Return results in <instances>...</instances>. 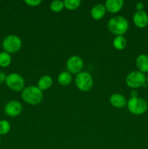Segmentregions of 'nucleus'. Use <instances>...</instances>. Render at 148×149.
<instances>
[{
	"label": "nucleus",
	"mask_w": 148,
	"mask_h": 149,
	"mask_svg": "<svg viewBox=\"0 0 148 149\" xmlns=\"http://www.w3.org/2000/svg\"><path fill=\"white\" fill-rule=\"evenodd\" d=\"M127 108L129 112L134 115H142L147 111V103L142 97H130L127 101Z\"/></svg>",
	"instance_id": "obj_4"
},
{
	"label": "nucleus",
	"mask_w": 148,
	"mask_h": 149,
	"mask_svg": "<svg viewBox=\"0 0 148 149\" xmlns=\"http://www.w3.org/2000/svg\"><path fill=\"white\" fill-rule=\"evenodd\" d=\"M4 82L9 89L14 92H22L25 88L24 79L17 73H11L7 75Z\"/></svg>",
	"instance_id": "obj_7"
},
{
	"label": "nucleus",
	"mask_w": 148,
	"mask_h": 149,
	"mask_svg": "<svg viewBox=\"0 0 148 149\" xmlns=\"http://www.w3.org/2000/svg\"><path fill=\"white\" fill-rule=\"evenodd\" d=\"M21 97L28 104L36 106L43 100V91H41L37 86H28L23 90Z\"/></svg>",
	"instance_id": "obj_1"
},
{
	"label": "nucleus",
	"mask_w": 148,
	"mask_h": 149,
	"mask_svg": "<svg viewBox=\"0 0 148 149\" xmlns=\"http://www.w3.org/2000/svg\"><path fill=\"white\" fill-rule=\"evenodd\" d=\"M136 11H144V9H145V4H144L142 2H141V1H139V2L136 3Z\"/></svg>",
	"instance_id": "obj_23"
},
{
	"label": "nucleus",
	"mask_w": 148,
	"mask_h": 149,
	"mask_svg": "<svg viewBox=\"0 0 148 149\" xmlns=\"http://www.w3.org/2000/svg\"><path fill=\"white\" fill-rule=\"evenodd\" d=\"M0 143H1V135H0Z\"/></svg>",
	"instance_id": "obj_27"
},
{
	"label": "nucleus",
	"mask_w": 148,
	"mask_h": 149,
	"mask_svg": "<svg viewBox=\"0 0 148 149\" xmlns=\"http://www.w3.org/2000/svg\"><path fill=\"white\" fill-rule=\"evenodd\" d=\"M53 84V79L49 75H44L41 77L37 82V87L41 91L47 90L50 88Z\"/></svg>",
	"instance_id": "obj_15"
},
{
	"label": "nucleus",
	"mask_w": 148,
	"mask_h": 149,
	"mask_svg": "<svg viewBox=\"0 0 148 149\" xmlns=\"http://www.w3.org/2000/svg\"><path fill=\"white\" fill-rule=\"evenodd\" d=\"M6 77H7V75L4 72H0V82L5 81Z\"/></svg>",
	"instance_id": "obj_24"
},
{
	"label": "nucleus",
	"mask_w": 148,
	"mask_h": 149,
	"mask_svg": "<svg viewBox=\"0 0 148 149\" xmlns=\"http://www.w3.org/2000/svg\"><path fill=\"white\" fill-rule=\"evenodd\" d=\"M133 22L137 28H145L148 25V15L145 11H136L133 15Z\"/></svg>",
	"instance_id": "obj_10"
},
{
	"label": "nucleus",
	"mask_w": 148,
	"mask_h": 149,
	"mask_svg": "<svg viewBox=\"0 0 148 149\" xmlns=\"http://www.w3.org/2000/svg\"><path fill=\"white\" fill-rule=\"evenodd\" d=\"M12 57L11 55L5 51L0 52V67L7 68L11 64Z\"/></svg>",
	"instance_id": "obj_18"
},
{
	"label": "nucleus",
	"mask_w": 148,
	"mask_h": 149,
	"mask_svg": "<svg viewBox=\"0 0 148 149\" xmlns=\"http://www.w3.org/2000/svg\"><path fill=\"white\" fill-rule=\"evenodd\" d=\"M147 83L148 84V76H147Z\"/></svg>",
	"instance_id": "obj_26"
},
{
	"label": "nucleus",
	"mask_w": 148,
	"mask_h": 149,
	"mask_svg": "<svg viewBox=\"0 0 148 149\" xmlns=\"http://www.w3.org/2000/svg\"><path fill=\"white\" fill-rule=\"evenodd\" d=\"M136 65L138 71L145 74L148 72V55L141 54L136 59Z\"/></svg>",
	"instance_id": "obj_14"
},
{
	"label": "nucleus",
	"mask_w": 148,
	"mask_h": 149,
	"mask_svg": "<svg viewBox=\"0 0 148 149\" xmlns=\"http://www.w3.org/2000/svg\"><path fill=\"white\" fill-rule=\"evenodd\" d=\"M107 29L116 36H123L128 31L129 23L127 19L123 16L113 17L107 22Z\"/></svg>",
	"instance_id": "obj_2"
},
{
	"label": "nucleus",
	"mask_w": 148,
	"mask_h": 149,
	"mask_svg": "<svg viewBox=\"0 0 148 149\" xmlns=\"http://www.w3.org/2000/svg\"><path fill=\"white\" fill-rule=\"evenodd\" d=\"M126 84L133 90L147 87V77L145 74L139 71H131L126 76Z\"/></svg>",
	"instance_id": "obj_3"
},
{
	"label": "nucleus",
	"mask_w": 148,
	"mask_h": 149,
	"mask_svg": "<svg viewBox=\"0 0 148 149\" xmlns=\"http://www.w3.org/2000/svg\"><path fill=\"white\" fill-rule=\"evenodd\" d=\"M73 79L72 74L68 72V71H62L58 75L57 81L60 85L68 86L71 83Z\"/></svg>",
	"instance_id": "obj_16"
},
{
	"label": "nucleus",
	"mask_w": 148,
	"mask_h": 149,
	"mask_svg": "<svg viewBox=\"0 0 148 149\" xmlns=\"http://www.w3.org/2000/svg\"><path fill=\"white\" fill-rule=\"evenodd\" d=\"M11 125L10 123L6 119L0 120V135H5L10 131Z\"/></svg>",
	"instance_id": "obj_21"
},
{
	"label": "nucleus",
	"mask_w": 148,
	"mask_h": 149,
	"mask_svg": "<svg viewBox=\"0 0 148 149\" xmlns=\"http://www.w3.org/2000/svg\"><path fill=\"white\" fill-rule=\"evenodd\" d=\"M75 83L78 90L82 92H88L92 88L94 80L89 73L81 71L75 76Z\"/></svg>",
	"instance_id": "obj_5"
},
{
	"label": "nucleus",
	"mask_w": 148,
	"mask_h": 149,
	"mask_svg": "<svg viewBox=\"0 0 148 149\" xmlns=\"http://www.w3.org/2000/svg\"><path fill=\"white\" fill-rule=\"evenodd\" d=\"M124 1L123 0H107L105 1V8L110 13H117L123 8Z\"/></svg>",
	"instance_id": "obj_11"
},
{
	"label": "nucleus",
	"mask_w": 148,
	"mask_h": 149,
	"mask_svg": "<svg viewBox=\"0 0 148 149\" xmlns=\"http://www.w3.org/2000/svg\"><path fill=\"white\" fill-rule=\"evenodd\" d=\"M64 6L67 10H74L78 9L81 4L80 0H65L63 1Z\"/></svg>",
	"instance_id": "obj_19"
},
{
	"label": "nucleus",
	"mask_w": 148,
	"mask_h": 149,
	"mask_svg": "<svg viewBox=\"0 0 148 149\" xmlns=\"http://www.w3.org/2000/svg\"><path fill=\"white\" fill-rule=\"evenodd\" d=\"M110 103L112 106L118 109L123 108L127 105L126 97L120 93H114L110 97Z\"/></svg>",
	"instance_id": "obj_13"
},
{
	"label": "nucleus",
	"mask_w": 148,
	"mask_h": 149,
	"mask_svg": "<svg viewBox=\"0 0 148 149\" xmlns=\"http://www.w3.org/2000/svg\"><path fill=\"white\" fill-rule=\"evenodd\" d=\"M138 97V93L136 90H133L131 92V97Z\"/></svg>",
	"instance_id": "obj_25"
},
{
	"label": "nucleus",
	"mask_w": 148,
	"mask_h": 149,
	"mask_svg": "<svg viewBox=\"0 0 148 149\" xmlns=\"http://www.w3.org/2000/svg\"><path fill=\"white\" fill-rule=\"evenodd\" d=\"M49 7H50V10L54 13H59V12L63 10L65 6H64V3L62 1H61V0H55V1H52L50 3Z\"/></svg>",
	"instance_id": "obj_20"
},
{
	"label": "nucleus",
	"mask_w": 148,
	"mask_h": 149,
	"mask_svg": "<svg viewBox=\"0 0 148 149\" xmlns=\"http://www.w3.org/2000/svg\"><path fill=\"white\" fill-rule=\"evenodd\" d=\"M22 47V40L17 35H8L2 42V47L4 51L10 54L18 52Z\"/></svg>",
	"instance_id": "obj_6"
},
{
	"label": "nucleus",
	"mask_w": 148,
	"mask_h": 149,
	"mask_svg": "<svg viewBox=\"0 0 148 149\" xmlns=\"http://www.w3.org/2000/svg\"><path fill=\"white\" fill-rule=\"evenodd\" d=\"M23 106L18 100H10L4 106V112L10 117H16L22 113Z\"/></svg>",
	"instance_id": "obj_9"
},
{
	"label": "nucleus",
	"mask_w": 148,
	"mask_h": 149,
	"mask_svg": "<svg viewBox=\"0 0 148 149\" xmlns=\"http://www.w3.org/2000/svg\"><path fill=\"white\" fill-rule=\"evenodd\" d=\"M41 2V0H25V3L30 7H37Z\"/></svg>",
	"instance_id": "obj_22"
},
{
	"label": "nucleus",
	"mask_w": 148,
	"mask_h": 149,
	"mask_svg": "<svg viewBox=\"0 0 148 149\" xmlns=\"http://www.w3.org/2000/svg\"><path fill=\"white\" fill-rule=\"evenodd\" d=\"M84 67V61L78 55H72L66 62L67 71L71 74H78L81 72Z\"/></svg>",
	"instance_id": "obj_8"
},
{
	"label": "nucleus",
	"mask_w": 148,
	"mask_h": 149,
	"mask_svg": "<svg viewBox=\"0 0 148 149\" xmlns=\"http://www.w3.org/2000/svg\"><path fill=\"white\" fill-rule=\"evenodd\" d=\"M106 8L104 4H95L91 10V16L94 20H100L104 17L106 13Z\"/></svg>",
	"instance_id": "obj_12"
},
{
	"label": "nucleus",
	"mask_w": 148,
	"mask_h": 149,
	"mask_svg": "<svg viewBox=\"0 0 148 149\" xmlns=\"http://www.w3.org/2000/svg\"><path fill=\"white\" fill-rule=\"evenodd\" d=\"M113 45L115 49L123 50L126 47L127 40L124 36H116L113 41Z\"/></svg>",
	"instance_id": "obj_17"
}]
</instances>
